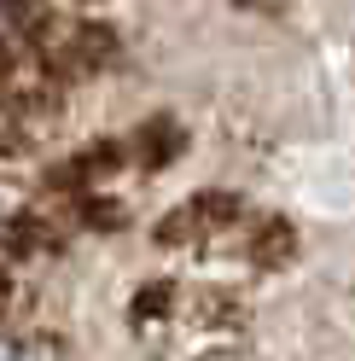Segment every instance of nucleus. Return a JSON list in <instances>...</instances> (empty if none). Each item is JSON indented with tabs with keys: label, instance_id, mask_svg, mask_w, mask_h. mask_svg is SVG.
<instances>
[{
	"label": "nucleus",
	"instance_id": "nucleus-1",
	"mask_svg": "<svg viewBox=\"0 0 355 361\" xmlns=\"http://www.w3.org/2000/svg\"><path fill=\"white\" fill-rule=\"evenodd\" d=\"M0 361H355V0H0Z\"/></svg>",
	"mask_w": 355,
	"mask_h": 361
}]
</instances>
